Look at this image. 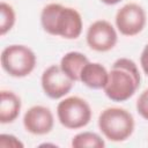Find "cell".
Wrapping results in <instances>:
<instances>
[{
  "label": "cell",
  "instance_id": "obj_1",
  "mask_svg": "<svg viewBox=\"0 0 148 148\" xmlns=\"http://www.w3.org/2000/svg\"><path fill=\"white\" fill-rule=\"evenodd\" d=\"M40 23L47 34L66 39L77 38L83 27L80 13L72 7H65L60 3L46 5L40 14Z\"/></svg>",
  "mask_w": 148,
  "mask_h": 148
},
{
  "label": "cell",
  "instance_id": "obj_2",
  "mask_svg": "<svg viewBox=\"0 0 148 148\" xmlns=\"http://www.w3.org/2000/svg\"><path fill=\"white\" fill-rule=\"evenodd\" d=\"M140 72L136 64L127 58L116 60L109 72L105 95L113 102H124L131 98L140 87Z\"/></svg>",
  "mask_w": 148,
  "mask_h": 148
},
{
  "label": "cell",
  "instance_id": "obj_3",
  "mask_svg": "<svg viewBox=\"0 0 148 148\" xmlns=\"http://www.w3.org/2000/svg\"><path fill=\"white\" fill-rule=\"evenodd\" d=\"M98 127L108 140L121 142L132 135L134 131V118L126 109L108 108L98 117Z\"/></svg>",
  "mask_w": 148,
  "mask_h": 148
},
{
  "label": "cell",
  "instance_id": "obj_4",
  "mask_svg": "<svg viewBox=\"0 0 148 148\" xmlns=\"http://www.w3.org/2000/svg\"><path fill=\"white\" fill-rule=\"evenodd\" d=\"M1 66L10 76L24 77L34 71L36 56L34 51L25 45H8L1 52Z\"/></svg>",
  "mask_w": 148,
  "mask_h": 148
},
{
  "label": "cell",
  "instance_id": "obj_5",
  "mask_svg": "<svg viewBox=\"0 0 148 148\" xmlns=\"http://www.w3.org/2000/svg\"><path fill=\"white\" fill-rule=\"evenodd\" d=\"M57 116L64 127L77 130L89 124L91 119V109L83 98L71 96L59 102L57 106Z\"/></svg>",
  "mask_w": 148,
  "mask_h": 148
},
{
  "label": "cell",
  "instance_id": "obj_6",
  "mask_svg": "<svg viewBox=\"0 0 148 148\" xmlns=\"http://www.w3.org/2000/svg\"><path fill=\"white\" fill-rule=\"evenodd\" d=\"M146 21L145 9L135 2L124 5L116 14V27L124 36L131 37L140 34L146 25Z\"/></svg>",
  "mask_w": 148,
  "mask_h": 148
},
{
  "label": "cell",
  "instance_id": "obj_7",
  "mask_svg": "<svg viewBox=\"0 0 148 148\" xmlns=\"http://www.w3.org/2000/svg\"><path fill=\"white\" fill-rule=\"evenodd\" d=\"M40 82L47 97L59 99L71 91L74 81L61 69L60 65H51L43 72Z\"/></svg>",
  "mask_w": 148,
  "mask_h": 148
},
{
  "label": "cell",
  "instance_id": "obj_8",
  "mask_svg": "<svg viewBox=\"0 0 148 148\" xmlns=\"http://www.w3.org/2000/svg\"><path fill=\"white\" fill-rule=\"evenodd\" d=\"M117 32L113 25L105 20H97L87 30V43L89 47L97 52H106L117 44Z\"/></svg>",
  "mask_w": 148,
  "mask_h": 148
},
{
  "label": "cell",
  "instance_id": "obj_9",
  "mask_svg": "<svg viewBox=\"0 0 148 148\" xmlns=\"http://www.w3.org/2000/svg\"><path fill=\"white\" fill-rule=\"evenodd\" d=\"M54 124L51 110L43 105H34L23 116L24 128L35 135H44L52 131Z\"/></svg>",
  "mask_w": 148,
  "mask_h": 148
},
{
  "label": "cell",
  "instance_id": "obj_10",
  "mask_svg": "<svg viewBox=\"0 0 148 148\" xmlns=\"http://www.w3.org/2000/svg\"><path fill=\"white\" fill-rule=\"evenodd\" d=\"M109 73L106 68L98 62H88L80 75V81L91 89H104L108 83Z\"/></svg>",
  "mask_w": 148,
  "mask_h": 148
},
{
  "label": "cell",
  "instance_id": "obj_11",
  "mask_svg": "<svg viewBox=\"0 0 148 148\" xmlns=\"http://www.w3.org/2000/svg\"><path fill=\"white\" fill-rule=\"evenodd\" d=\"M21 99L9 90H1L0 94V123H13L20 114Z\"/></svg>",
  "mask_w": 148,
  "mask_h": 148
},
{
  "label": "cell",
  "instance_id": "obj_12",
  "mask_svg": "<svg viewBox=\"0 0 148 148\" xmlns=\"http://www.w3.org/2000/svg\"><path fill=\"white\" fill-rule=\"evenodd\" d=\"M88 62H89V60L83 53L72 51V52L66 53L61 58L60 67L75 82V81H80L81 72Z\"/></svg>",
  "mask_w": 148,
  "mask_h": 148
},
{
  "label": "cell",
  "instance_id": "obj_13",
  "mask_svg": "<svg viewBox=\"0 0 148 148\" xmlns=\"http://www.w3.org/2000/svg\"><path fill=\"white\" fill-rule=\"evenodd\" d=\"M73 148H104V140L94 132H82L72 139Z\"/></svg>",
  "mask_w": 148,
  "mask_h": 148
},
{
  "label": "cell",
  "instance_id": "obj_14",
  "mask_svg": "<svg viewBox=\"0 0 148 148\" xmlns=\"http://www.w3.org/2000/svg\"><path fill=\"white\" fill-rule=\"evenodd\" d=\"M15 12L7 2L0 3V35H6L15 24Z\"/></svg>",
  "mask_w": 148,
  "mask_h": 148
},
{
  "label": "cell",
  "instance_id": "obj_15",
  "mask_svg": "<svg viewBox=\"0 0 148 148\" xmlns=\"http://www.w3.org/2000/svg\"><path fill=\"white\" fill-rule=\"evenodd\" d=\"M136 111L146 120H148V88L145 89L136 99Z\"/></svg>",
  "mask_w": 148,
  "mask_h": 148
},
{
  "label": "cell",
  "instance_id": "obj_16",
  "mask_svg": "<svg viewBox=\"0 0 148 148\" xmlns=\"http://www.w3.org/2000/svg\"><path fill=\"white\" fill-rule=\"evenodd\" d=\"M0 146L2 148H22L23 143L14 135L10 134H1L0 135Z\"/></svg>",
  "mask_w": 148,
  "mask_h": 148
},
{
  "label": "cell",
  "instance_id": "obj_17",
  "mask_svg": "<svg viewBox=\"0 0 148 148\" xmlns=\"http://www.w3.org/2000/svg\"><path fill=\"white\" fill-rule=\"evenodd\" d=\"M140 64L142 67V71L145 72V74L148 76V44L145 46L141 57H140Z\"/></svg>",
  "mask_w": 148,
  "mask_h": 148
},
{
  "label": "cell",
  "instance_id": "obj_18",
  "mask_svg": "<svg viewBox=\"0 0 148 148\" xmlns=\"http://www.w3.org/2000/svg\"><path fill=\"white\" fill-rule=\"evenodd\" d=\"M103 3H105V5H116V3H118L120 0H101Z\"/></svg>",
  "mask_w": 148,
  "mask_h": 148
}]
</instances>
